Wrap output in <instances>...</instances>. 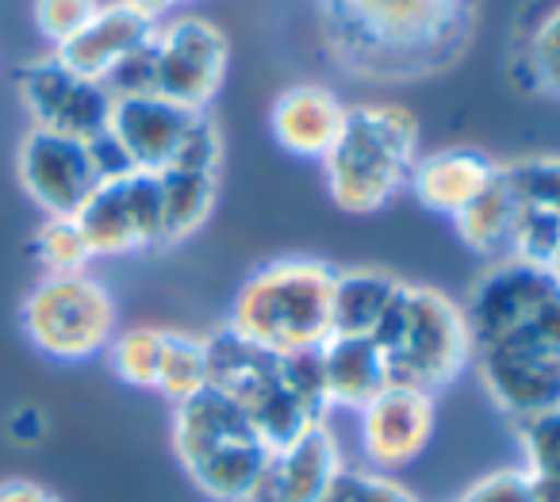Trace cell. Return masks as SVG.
Returning a JSON list of instances; mask_svg holds the SVG:
<instances>
[{"mask_svg": "<svg viewBox=\"0 0 560 502\" xmlns=\"http://www.w3.org/2000/svg\"><path fill=\"white\" fill-rule=\"evenodd\" d=\"M499 177H503L511 200L518 203V211H526V215H534V219H545V223L560 231V157L557 154L499 162Z\"/></svg>", "mask_w": 560, "mask_h": 502, "instance_id": "cell-23", "label": "cell"}, {"mask_svg": "<svg viewBox=\"0 0 560 502\" xmlns=\"http://www.w3.org/2000/svg\"><path fill=\"white\" fill-rule=\"evenodd\" d=\"M203 387H208V349H203V338H188V334L170 330L165 334V357L154 392H162L177 407V402L192 399Z\"/></svg>", "mask_w": 560, "mask_h": 502, "instance_id": "cell-26", "label": "cell"}, {"mask_svg": "<svg viewBox=\"0 0 560 502\" xmlns=\"http://www.w3.org/2000/svg\"><path fill=\"white\" fill-rule=\"evenodd\" d=\"M93 257H124L135 249L162 246V196L154 173H127L101 180L73 215Z\"/></svg>", "mask_w": 560, "mask_h": 502, "instance_id": "cell-8", "label": "cell"}, {"mask_svg": "<svg viewBox=\"0 0 560 502\" xmlns=\"http://www.w3.org/2000/svg\"><path fill=\"white\" fill-rule=\"evenodd\" d=\"M104 93L112 101H131V96H150L158 93V50L154 39L142 43L139 50H131L127 58H119L108 73H104Z\"/></svg>", "mask_w": 560, "mask_h": 502, "instance_id": "cell-28", "label": "cell"}, {"mask_svg": "<svg viewBox=\"0 0 560 502\" xmlns=\"http://www.w3.org/2000/svg\"><path fill=\"white\" fill-rule=\"evenodd\" d=\"M342 124L346 104L338 101V93H330L327 85H315V81H300V85L284 89L269 112L272 139L280 142V150H289L296 157H319V162L335 147Z\"/></svg>", "mask_w": 560, "mask_h": 502, "instance_id": "cell-15", "label": "cell"}, {"mask_svg": "<svg viewBox=\"0 0 560 502\" xmlns=\"http://www.w3.org/2000/svg\"><path fill=\"white\" fill-rule=\"evenodd\" d=\"M330 55L373 81H422L465 55L480 0H319Z\"/></svg>", "mask_w": 560, "mask_h": 502, "instance_id": "cell-1", "label": "cell"}, {"mask_svg": "<svg viewBox=\"0 0 560 502\" xmlns=\"http://www.w3.org/2000/svg\"><path fill=\"white\" fill-rule=\"evenodd\" d=\"M154 39V24H147L142 16L127 12L119 0L101 4L93 12L85 27H81L73 39H66L62 47H55V58L66 66L70 73L89 81H104V73L127 58L131 50H139L142 43Z\"/></svg>", "mask_w": 560, "mask_h": 502, "instance_id": "cell-16", "label": "cell"}, {"mask_svg": "<svg viewBox=\"0 0 560 502\" xmlns=\"http://www.w3.org/2000/svg\"><path fill=\"white\" fill-rule=\"evenodd\" d=\"M165 334L170 330H162V326H127V330H116V338L104 349L116 380H124L127 387L154 392L165 357Z\"/></svg>", "mask_w": 560, "mask_h": 502, "instance_id": "cell-25", "label": "cell"}, {"mask_svg": "<svg viewBox=\"0 0 560 502\" xmlns=\"http://www.w3.org/2000/svg\"><path fill=\"white\" fill-rule=\"evenodd\" d=\"M323 380H327V399L330 410H353L376 399L388 384V369H384V353L373 338H342L330 334L319 346Z\"/></svg>", "mask_w": 560, "mask_h": 502, "instance_id": "cell-19", "label": "cell"}, {"mask_svg": "<svg viewBox=\"0 0 560 502\" xmlns=\"http://www.w3.org/2000/svg\"><path fill=\"white\" fill-rule=\"evenodd\" d=\"M4 433H9L16 445H39V441L47 437V415H43L39 407H32V402H24V407H16L4 418Z\"/></svg>", "mask_w": 560, "mask_h": 502, "instance_id": "cell-33", "label": "cell"}, {"mask_svg": "<svg viewBox=\"0 0 560 502\" xmlns=\"http://www.w3.org/2000/svg\"><path fill=\"white\" fill-rule=\"evenodd\" d=\"M457 502H534V491H529V479L522 468H499L476 479Z\"/></svg>", "mask_w": 560, "mask_h": 502, "instance_id": "cell-31", "label": "cell"}, {"mask_svg": "<svg viewBox=\"0 0 560 502\" xmlns=\"http://www.w3.org/2000/svg\"><path fill=\"white\" fill-rule=\"evenodd\" d=\"M158 96L208 112L226 78V35L203 16H177L154 27Z\"/></svg>", "mask_w": 560, "mask_h": 502, "instance_id": "cell-9", "label": "cell"}, {"mask_svg": "<svg viewBox=\"0 0 560 502\" xmlns=\"http://www.w3.org/2000/svg\"><path fill=\"white\" fill-rule=\"evenodd\" d=\"M342 471V453L330 425H312L296 441L269 448L261 476L246 502H323Z\"/></svg>", "mask_w": 560, "mask_h": 502, "instance_id": "cell-13", "label": "cell"}, {"mask_svg": "<svg viewBox=\"0 0 560 502\" xmlns=\"http://www.w3.org/2000/svg\"><path fill=\"white\" fill-rule=\"evenodd\" d=\"M419 119L404 104H353L323 157L327 192L350 215L388 208L411 185L419 162Z\"/></svg>", "mask_w": 560, "mask_h": 502, "instance_id": "cell-2", "label": "cell"}, {"mask_svg": "<svg viewBox=\"0 0 560 502\" xmlns=\"http://www.w3.org/2000/svg\"><path fill=\"white\" fill-rule=\"evenodd\" d=\"M85 147H89V157H93V170H96V177H101V180H116V177L135 173L131 162H127V154H124V147H119V142L108 135V127H104L101 135H93Z\"/></svg>", "mask_w": 560, "mask_h": 502, "instance_id": "cell-32", "label": "cell"}, {"mask_svg": "<svg viewBox=\"0 0 560 502\" xmlns=\"http://www.w3.org/2000/svg\"><path fill=\"white\" fill-rule=\"evenodd\" d=\"M438 425L434 395L411 392V387H384L369 407L358 410L361 453L373 471H392L415 464L427 453Z\"/></svg>", "mask_w": 560, "mask_h": 502, "instance_id": "cell-12", "label": "cell"}, {"mask_svg": "<svg viewBox=\"0 0 560 502\" xmlns=\"http://www.w3.org/2000/svg\"><path fill=\"white\" fill-rule=\"evenodd\" d=\"M373 341L384 353L388 384L422 395H438L472 364V334L460 303L427 284L399 288Z\"/></svg>", "mask_w": 560, "mask_h": 502, "instance_id": "cell-4", "label": "cell"}, {"mask_svg": "<svg viewBox=\"0 0 560 502\" xmlns=\"http://www.w3.org/2000/svg\"><path fill=\"white\" fill-rule=\"evenodd\" d=\"M96 9H101V0H35V27L55 47H62L93 20Z\"/></svg>", "mask_w": 560, "mask_h": 502, "instance_id": "cell-30", "label": "cell"}, {"mask_svg": "<svg viewBox=\"0 0 560 502\" xmlns=\"http://www.w3.org/2000/svg\"><path fill=\"white\" fill-rule=\"evenodd\" d=\"M323 502H419L404 483L384 471H338Z\"/></svg>", "mask_w": 560, "mask_h": 502, "instance_id": "cell-29", "label": "cell"}, {"mask_svg": "<svg viewBox=\"0 0 560 502\" xmlns=\"http://www.w3.org/2000/svg\"><path fill=\"white\" fill-rule=\"evenodd\" d=\"M177 4H185V0H177Z\"/></svg>", "mask_w": 560, "mask_h": 502, "instance_id": "cell-37", "label": "cell"}, {"mask_svg": "<svg viewBox=\"0 0 560 502\" xmlns=\"http://www.w3.org/2000/svg\"><path fill=\"white\" fill-rule=\"evenodd\" d=\"M35 254L47 265V272H85V265L93 261L85 238H81L73 219L47 215V223L35 234Z\"/></svg>", "mask_w": 560, "mask_h": 502, "instance_id": "cell-27", "label": "cell"}, {"mask_svg": "<svg viewBox=\"0 0 560 502\" xmlns=\"http://www.w3.org/2000/svg\"><path fill=\"white\" fill-rule=\"evenodd\" d=\"M127 12H135V16H142L147 24H165V16H170L173 9H177V0H119Z\"/></svg>", "mask_w": 560, "mask_h": 502, "instance_id": "cell-35", "label": "cell"}, {"mask_svg": "<svg viewBox=\"0 0 560 502\" xmlns=\"http://www.w3.org/2000/svg\"><path fill=\"white\" fill-rule=\"evenodd\" d=\"M499 162H491L480 150H438V154H427L415 162L411 173V196L434 215H450L457 219L483 188L495 180Z\"/></svg>", "mask_w": 560, "mask_h": 502, "instance_id": "cell-17", "label": "cell"}, {"mask_svg": "<svg viewBox=\"0 0 560 502\" xmlns=\"http://www.w3.org/2000/svg\"><path fill=\"white\" fill-rule=\"evenodd\" d=\"M472 369L511 422L560 410V292L511 334L476 346Z\"/></svg>", "mask_w": 560, "mask_h": 502, "instance_id": "cell-6", "label": "cell"}, {"mask_svg": "<svg viewBox=\"0 0 560 502\" xmlns=\"http://www.w3.org/2000/svg\"><path fill=\"white\" fill-rule=\"evenodd\" d=\"M511 78L522 93L560 101V0H529L511 43Z\"/></svg>", "mask_w": 560, "mask_h": 502, "instance_id": "cell-18", "label": "cell"}, {"mask_svg": "<svg viewBox=\"0 0 560 502\" xmlns=\"http://www.w3.org/2000/svg\"><path fill=\"white\" fill-rule=\"evenodd\" d=\"M16 170H20V180H24L27 196H32L47 215H58V219L78 215V208L93 196V188L101 185L85 142L70 139V135L39 131V127H32V131L24 135V142H20Z\"/></svg>", "mask_w": 560, "mask_h": 502, "instance_id": "cell-11", "label": "cell"}, {"mask_svg": "<svg viewBox=\"0 0 560 502\" xmlns=\"http://www.w3.org/2000/svg\"><path fill=\"white\" fill-rule=\"evenodd\" d=\"M20 96H24V108L32 112V127L70 135L81 142L101 135L112 116V96L104 93L101 81L78 78L55 55L32 62L20 73Z\"/></svg>", "mask_w": 560, "mask_h": 502, "instance_id": "cell-10", "label": "cell"}, {"mask_svg": "<svg viewBox=\"0 0 560 502\" xmlns=\"http://www.w3.org/2000/svg\"><path fill=\"white\" fill-rule=\"evenodd\" d=\"M514 219H518V208H514L503 177L495 173V180L453 223H457L460 242L472 254H480L483 261H503V257H511L514 246Z\"/></svg>", "mask_w": 560, "mask_h": 502, "instance_id": "cell-22", "label": "cell"}, {"mask_svg": "<svg viewBox=\"0 0 560 502\" xmlns=\"http://www.w3.org/2000/svg\"><path fill=\"white\" fill-rule=\"evenodd\" d=\"M158 177L162 196V234L165 242H180L208 223L215 208L219 173L215 170H185V165H165Z\"/></svg>", "mask_w": 560, "mask_h": 502, "instance_id": "cell-21", "label": "cell"}, {"mask_svg": "<svg viewBox=\"0 0 560 502\" xmlns=\"http://www.w3.org/2000/svg\"><path fill=\"white\" fill-rule=\"evenodd\" d=\"M399 288H404V280H396L384 269L335 272V288H330V334L373 338Z\"/></svg>", "mask_w": 560, "mask_h": 502, "instance_id": "cell-20", "label": "cell"}, {"mask_svg": "<svg viewBox=\"0 0 560 502\" xmlns=\"http://www.w3.org/2000/svg\"><path fill=\"white\" fill-rule=\"evenodd\" d=\"M173 448L188 479L215 502H246L269 460V445L249 415L215 387L177 402Z\"/></svg>", "mask_w": 560, "mask_h": 502, "instance_id": "cell-5", "label": "cell"}, {"mask_svg": "<svg viewBox=\"0 0 560 502\" xmlns=\"http://www.w3.org/2000/svg\"><path fill=\"white\" fill-rule=\"evenodd\" d=\"M330 265L315 257H280L238 288L226 326L272 357L319 349L330 338Z\"/></svg>", "mask_w": 560, "mask_h": 502, "instance_id": "cell-3", "label": "cell"}, {"mask_svg": "<svg viewBox=\"0 0 560 502\" xmlns=\"http://www.w3.org/2000/svg\"><path fill=\"white\" fill-rule=\"evenodd\" d=\"M0 502H62L55 491H47L43 483L35 479H9V483H0Z\"/></svg>", "mask_w": 560, "mask_h": 502, "instance_id": "cell-34", "label": "cell"}, {"mask_svg": "<svg viewBox=\"0 0 560 502\" xmlns=\"http://www.w3.org/2000/svg\"><path fill=\"white\" fill-rule=\"evenodd\" d=\"M200 112L180 108L165 96H131V101H112L108 135L124 147L131 170L162 173L173 162L177 147L185 142L188 127L196 124Z\"/></svg>", "mask_w": 560, "mask_h": 502, "instance_id": "cell-14", "label": "cell"}, {"mask_svg": "<svg viewBox=\"0 0 560 502\" xmlns=\"http://www.w3.org/2000/svg\"><path fill=\"white\" fill-rule=\"evenodd\" d=\"M541 269L549 272V277H552V280H557V284H560V238H557V246H552L549 254H545Z\"/></svg>", "mask_w": 560, "mask_h": 502, "instance_id": "cell-36", "label": "cell"}, {"mask_svg": "<svg viewBox=\"0 0 560 502\" xmlns=\"http://www.w3.org/2000/svg\"><path fill=\"white\" fill-rule=\"evenodd\" d=\"M20 315L32 346L55 361H89L116 338V300L89 272H47Z\"/></svg>", "mask_w": 560, "mask_h": 502, "instance_id": "cell-7", "label": "cell"}, {"mask_svg": "<svg viewBox=\"0 0 560 502\" xmlns=\"http://www.w3.org/2000/svg\"><path fill=\"white\" fill-rule=\"evenodd\" d=\"M534 502H560V410L514 422Z\"/></svg>", "mask_w": 560, "mask_h": 502, "instance_id": "cell-24", "label": "cell"}]
</instances>
